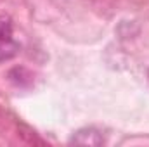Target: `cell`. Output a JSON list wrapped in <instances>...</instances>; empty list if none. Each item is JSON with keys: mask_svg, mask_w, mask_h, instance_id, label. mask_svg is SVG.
Segmentation results:
<instances>
[{"mask_svg": "<svg viewBox=\"0 0 149 147\" xmlns=\"http://www.w3.org/2000/svg\"><path fill=\"white\" fill-rule=\"evenodd\" d=\"M12 24H10V19L5 17V16H0V40L3 38H12Z\"/></svg>", "mask_w": 149, "mask_h": 147, "instance_id": "cell-3", "label": "cell"}, {"mask_svg": "<svg viewBox=\"0 0 149 147\" xmlns=\"http://www.w3.org/2000/svg\"><path fill=\"white\" fill-rule=\"evenodd\" d=\"M19 50V45L12 40V38H3L0 40V61H7L10 57H14Z\"/></svg>", "mask_w": 149, "mask_h": 147, "instance_id": "cell-2", "label": "cell"}, {"mask_svg": "<svg viewBox=\"0 0 149 147\" xmlns=\"http://www.w3.org/2000/svg\"><path fill=\"white\" fill-rule=\"evenodd\" d=\"M71 144H78V146H101L102 144V137L94 128H83V130H78L71 137Z\"/></svg>", "mask_w": 149, "mask_h": 147, "instance_id": "cell-1", "label": "cell"}]
</instances>
